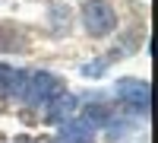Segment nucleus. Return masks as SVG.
<instances>
[{
    "label": "nucleus",
    "instance_id": "nucleus-1",
    "mask_svg": "<svg viewBox=\"0 0 158 143\" xmlns=\"http://www.w3.org/2000/svg\"><path fill=\"white\" fill-rule=\"evenodd\" d=\"M82 22H85V32L95 35V38H104L117 29V13L108 0H89L82 7Z\"/></svg>",
    "mask_w": 158,
    "mask_h": 143
},
{
    "label": "nucleus",
    "instance_id": "nucleus-2",
    "mask_svg": "<svg viewBox=\"0 0 158 143\" xmlns=\"http://www.w3.org/2000/svg\"><path fill=\"white\" fill-rule=\"evenodd\" d=\"M57 89H60V80H57V76H51L48 70H38V73H32V76H25V86H22L19 96L25 99V105L41 108Z\"/></svg>",
    "mask_w": 158,
    "mask_h": 143
},
{
    "label": "nucleus",
    "instance_id": "nucleus-3",
    "mask_svg": "<svg viewBox=\"0 0 158 143\" xmlns=\"http://www.w3.org/2000/svg\"><path fill=\"white\" fill-rule=\"evenodd\" d=\"M117 99L127 105L130 114H136V118H149V83L142 80H120L117 83Z\"/></svg>",
    "mask_w": 158,
    "mask_h": 143
},
{
    "label": "nucleus",
    "instance_id": "nucleus-4",
    "mask_svg": "<svg viewBox=\"0 0 158 143\" xmlns=\"http://www.w3.org/2000/svg\"><path fill=\"white\" fill-rule=\"evenodd\" d=\"M76 105H79V102H76L73 92H60V89H57V92L44 102V121L48 124H63L67 118H73Z\"/></svg>",
    "mask_w": 158,
    "mask_h": 143
},
{
    "label": "nucleus",
    "instance_id": "nucleus-5",
    "mask_svg": "<svg viewBox=\"0 0 158 143\" xmlns=\"http://www.w3.org/2000/svg\"><path fill=\"white\" fill-rule=\"evenodd\" d=\"M60 143H95V127L85 124L82 118H67L60 131Z\"/></svg>",
    "mask_w": 158,
    "mask_h": 143
},
{
    "label": "nucleus",
    "instance_id": "nucleus-6",
    "mask_svg": "<svg viewBox=\"0 0 158 143\" xmlns=\"http://www.w3.org/2000/svg\"><path fill=\"white\" fill-rule=\"evenodd\" d=\"M25 86V73L22 70H13L6 64H0V99H10V96H19Z\"/></svg>",
    "mask_w": 158,
    "mask_h": 143
},
{
    "label": "nucleus",
    "instance_id": "nucleus-7",
    "mask_svg": "<svg viewBox=\"0 0 158 143\" xmlns=\"http://www.w3.org/2000/svg\"><path fill=\"white\" fill-rule=\"evenodd\" d=\"M0 51H25V38L13 25H0Z\"/></svg>",
    "mask_w": 158,
    "mask_h": 143
},
{
    "label": "nucleus",
    "instance_id": "nucleus-8",
    "mask_svg": "<svg viewBox=\"0 0 158 143\" xmlns=\"http://www.w3.org/2000/svg\"><path fill=\"white\" fill-rule=\"evenodd\" d=\"M51 29H54L57 35L70 29V10L63 3H51Z\"/></svg>",
    "mask_w": 158,
    "mask_h": 143
},
{
    "label": "nucleus",
    "instance_id": "nucleus-9",
    "mask_svg": "<svg viewBox=\"0 0 158 143\" xmlns=\"http://www.w3.org/2000/svg\"><path fill=\"white\" fill-rule=\"evenodd\" d=\"M82 121L92 124V127H95V124H108V121H111V108H108V105H101V102H98V105H89Z\"/></svg>",
    "mask_w": 158,
    "mask_h": 143
},
{
    "label": "nucleus",
    "instance_id": "nucleus-10",
    "mask_svg": "<svg viewBox=\"0 0 158 143\" xmlns=\"http://www.w3.org/2000/svg\"><path fill=\"white\" fill-rule=\"evenodd\" d=\"M101 73H104V60H95V64L82 67V76H101Z\"/></svg>",
    "mask_w": 158,
    "mask_h": 143
}]
</instances>
